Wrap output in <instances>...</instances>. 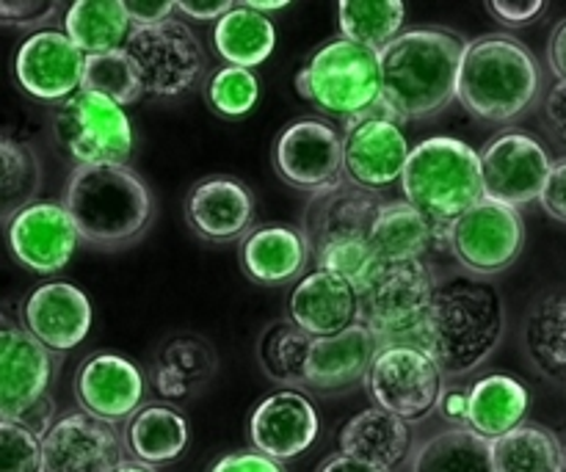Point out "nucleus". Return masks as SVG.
<instances>
[{"label":"nucleus","mask_w":566,"mask_h":472,"mask_svg":"<svg viewBox=\"0 0 566 472\" xmlns=\"http://www.w3.org/2000/svg\"><path fill=\"white\" fill-rule=\"evenodd\" d=\"M506 304L501 291L481 276H453L437 285L415 346L431 354L446 379L479 370L501 346Z\"/></svg>","instance_id":"f257e3e1"},{"label":"nucleus","mask_w":566,"mask_h":472,"mask_svg":"<svg viewBox=\"0 0 566 472\" xmlns=\"http://www.w3.org/2000/svg\"><path fill=\"white\" fill-rule=\"evenodd\" d=\"M468 42L446 28L401 31L379 53L381 103L398 122L429 119L457 99Z\"/></svg>","instance_id":"f03ea898"},{"label":"nucleus","mask_w":566,"mask_h":472,"mask_svg":"<svg viewBox=\"0 0 566 472\" xmlns=\"http://www.w3.org/2000/svg\"><path fill=\"white\" fill-rule=\"evenodd\" d=\"M61 204L70 213L81 243L99 252L133 247L155 219L153 191L127 164L75 166Z\"/></svg>","instance_id":"7ed1b4c3"},{"label":"nucleus","mask_w":566,"mask_h":472,"mask_svg":"<svg viewBox=\"0 0 566 472\" xmlns=\"http://www.w3.org/2000/svg\"><path fill=\"white\" fill-rule=\"evenodd\" d=\"M542 92L534 50L509 33L470 39L459 66L457 99L470 116L492 125L520 119Z\"/></svg>","instance_id":"20e7f679"},{"label":"nucleus","mask_w":566,"mask_h":472,"mask_svg":"<svg viewBox=\"0 0 566 472\" xmlns=\"http://www.w3.org/2000/svg\"><path fill=\"white\" fill-rule=\"evenodd\" d=\"M385 199L348 180L310 193L302 213V232L315 269L335 271L359 287L374 271L370 230Z\"/></svg>","instance_id":"39448f33"},{"label":"nucleus","mask_w":566,"mask_h":472,"mask_svg":"<svg viewBox=\"0 0 566 472\" xmlns=\"http://www.w3.org/2000/svg\"><path fill=\"white\" fill-rule=\"evenodd\" d=\"M401 191L415 210L446 230L484 199L481 153L462 138H423L409 153Z\"/></svg>","instance_id":"423d86ee"},{"label":"nucleus","mask_w":566,"mask_h":472,"mask_svg":"<svg viewBox=\"0 0 566 472\" xmlns=\"http://www.w3.org/2000/svg\"><path fill=\"white\" fill-rule=\"evenodd\" d=\"M296 88L321 114L354 119L381 103L379 53L343 36L332 39L304 61Z\"/></svg>","instance_id":"0eeeda50"},{"label":"nucleus","mask_w":566,"mask_h":472,"mask_svg":"<svg viewBox=\"0 0 566 472\" xmlns=\"http://www.w3.org/2000/svg\"><path fill=\"white\" fill-rule=\"evenodd\" d=\"M59 354L48 352L22 324L0 313V420L48 434L53 420V387Z\"/></svg>","instance_id":"6e6552de"},{"label":"nucleus","mask_w":566,"mask_h":472,"mask_svg":"<svg viewBox=\"0 0 566 472\" xmlns=\"http://www.w3.org/2000/svg\"><path fill=\"white\" fill-rule=\"evenodd\" d=\"M437 280L429 263L376 265L359 282V324L368 326L381 346L418 340Z\"/></svg>","instance_id":"1a4fd4ad"},{"label":"nucleus","mask_w":566,"mask_h":472,"mask_svg":"<svg viewBox=\"0 0 566 472\" xmlns=\"http://www.w3.org/2000/svg\"><path fill=\"white\" fill-rule=\"evenodd\" d=\"M144 94L149 97H182L202 81L208 70L205 44L191 25L182 20H166L153 28H133L125 44Z\"/></svg>","instance_id":"9d476101"},{"label":"nucleus","mask_w":566,"mask_h":472,"mask_svg":"<svg viewBox=\"0 0 566 472\" xmlns=\"http://www.w3.org/2000/svg\"><path fill=\"white\" fill-rule=\"evenodd\" d=\"M53 130L77 166L127 164L136 147L127 111L114 99L81 88L53 116Z\"/></svg>","instance_id":"9b49d317"},{"label":"nucleus","mask_w":566,"mask_h":472,"mask_svg":"<svg viewBox=\"0 0 566 472\" xmlns=\"http://www.w3.org/2000/svg\"><path fill=\"white\" fill-rule=\"evenodd\" d=\"M368 396L385 412L403 423L426 420L446 396V374L420 346L390 343L381 346L368 370Z\"/></svg>","instance_id":"f8f14e48"},{"label":"nucleus","mask_w":566,"mask_h":472,"mask_svg":"<svg viewBox=\"0 0 566 472\" xmlns=\"http://www.w3.org/2000/svg\"><path fill=\"white\" fill-rule=\"evenodd\" d=\"M525 247V221L509 204L481 199L446 227V249L470 276H495L512 269Z\"/></svg>","instance_id":"ddd939ff"},{"label":"nucleus","mask_w":566,"mask_h":472,"mask_svg":"<svg viewBox=\"0 0 566 472\" xmlns=\"http://www.w3.org/2000/svg\"><path fill=\"white\" fill-rule=\"evenodd\" d=\"M412 147L401 130V122L385 103L346 122L343 130V180L365 191L401 182Z\"/></svg>","instance_id":"4468645a"},{"label":"nucleus","mask_w":566,"mask_h":472,"mask_svg":"<svg viewBox=\"0 0 566 472\" xmlns=\"http://www.w3.org/2000/svg\"><path fill=\"white\" fill-rule=\"evenodd\" d=\"M553 160L534 136L506 130L481 149L484 199L520 210L542 197Z\"/></svg>","instance_id":"2eb2a0df"},{"label":"nucleus","mask_w":566,"mask_h":472,"mask_svg":"<svg viewBox=\"0 0 566 472\" xmlns=\"http://www.w3.org/2000/svg\"><path fill=\"white\" fill-rule=\"evenodd\" d=\"M271 164L287 186L315 193L343 180V136L329 122L304 116L280 130Z\"/></svg>","instance_id":"dca6fc26"},{"label":"nucleus","mask_w":566,"mask_h":472,"mask_svg":"<svg viewBox=\"0 0 566 472\" xmlns=\"http://www.w3.org/2000/svg\"><path fill=\"white\" fill-rule=\"evenodd\" d=\"M83 70L86 55L53 28L33 31L14 55L17 83L39 103H66L83 88Z\"/></svg>","instance_id":"f3484780"},{"label":"nucleus","mask_w":566,"mask_h":472,"mask_svg":"<svg viewBox=\"0 0 566 472\" xmlns=\"http://www.w3.org/2000/svg\"><path fill=\"white\" fill-rule=\"evenodd\" d=\"M125 462L116 426L86 412L55 420L42 437V472H114Z\"/></svg>","instance_id":"a211bd4d"},{"label":"nucleus","mask_w":566,"mask_h":472,"mask_svg":"<svg viewBox=\"0 0 566 472\" xmlns=\"http://www.w3.org/2000/svg\"><path fill=\"white\" fill-rule=\"evenodd\" d=\"M11 254L33 274H59L75 254L81 235L59 202H33L6 230Z\"/></svg>","instance_id":"6ab92c4d"},{"label":"nucleus","mask_w":566,"mask_h":472,"mask_svg":"<svg viewBox=\"0 0 566 472\" xmlns=\"http://www.w3.org/2000/svg\"><path fill=\"white\" fill-rule=\"evenodd\" d=\"M144 387L147 381L142 368L122 354H94L83 359L75 374V398L81 412L111 426L130 420L142 409Z\"/></svg>","instance_id":"aec40b11"},{"label":"nucleus","mask_w":566,"mask_h":472,"mask_svg":"<svg viewBox=\"0 0 566 472\" xmlns=\"http://www.w3.org/2000/svg\"><path fill=\"white\" fill-rule=\"evenodd\" d=\"M258 204L238 177H205L186 197V224L208 243L241 241L252 232Z\"/></svg>","instance_id":"412c9836"},{"label":"nucleus","mask_w":566,"mask_h":472,"mask_svg":"<svg viewBox=\"0 0 566 472\" xmlns=\"http://www.w3.org/2000/svg\"><path fill=\"white\" fill-rule=\"evenodd\" d=\"M92 321V302L72 282H44L22 304V326L59 357L86 340Z\"/></svg>","instance_id":"4be33fe9"},{"label":"nucleus","mask_w":566,"mask_h":472,"mask_svg":"<svg viewBox=\"0 0 566 472\" xmlns=\"http://www.w3.org/2000/svg\"><path fill=\"white\" fill-rule=\"evenodd\" d=\"M318 437V412L298 390H280L263 398L249 418V440L254 451L274 462L302 457Z\"/></svg>","instance_id":"5701e85b"},{"label":"nucleus","mask_w":566,"mask_h":472,"mask_svg":"<svg viewBox=\"0 0 566 472\" xmlns=\"http://www.w3.org/2000/svg\"><path fill=\"white\" fill-rule=\"evenodd\" d=\"M287 318L310 337H332L359 324V293L354 282L335 271L315 269L296 282L287 302Z\"/></svg>","instance_id":"b1692460"},{"label":"nucleus","mask_w":566,"mask_h":472,"mask_svg":"<svg viewBox=\"0 0 566 472\" xmlns=\"http://www.w3.org/2000/svg\"><path fill=\"white\" fill-rule=\"evenodd\" d=\"M313 263L302 227L265 224L241 241V269L254 285L282 287L302 280Z\"/></svg>","instance_id":"393cba45"},{"label":"nucleus","mask_w":566,"mask_h":472,"mask_svg":"<svg viewBox=\"0 0 566 472\" xmlns=\"http://www.w3.org/2000/svg\"><path fill=\"white\" fill-rule=\"evenodd\" d=\"M381 343L368 326L354 324L332 337H315L307 359V387L318 392H337L368 379V370Z\"/></svg>","instance_id":"a878e982"},{"label":"nucleus","mask_w":566,"mask_h":472,"mask_svg":"<svg viewBox=\"0 0 566 472\" xmlns=\"http://www.w3.org/2000/svg\"><path fill=\"white\" fill-rule=\"evenodd\" d=\"M446 247V230L415 210L407 199L381 202L370 230V254L376 265L426 263L431 249Z\"/></svg>","instance_id":"bb28decb"},{"label":"nucleus","mask_w":566,"mask_h":472,"mask_svg":"<svg viewBox=\"0 0 566 472\" xmlns=\"http://www.w3.org/2000/svg\"><path fill=\"white\" fill-rule=\"evenodd\" d=\"M412 451V431L396 415L379 407L354 415L340 431V453L379 470H396Z\"/></svg>","instance_id":"cd10ccee"},{"label":"nucleus","mask_w":566,"mask_h":472,"mask_svg":"<svg viewBox=\"0 0 566 472\" xmlns=\"http://www.w3.org/2000/svg\"><path fill=\"white\" fill-rule=\"evenodd\" d=\"M468 429L481 440L495 442L525 423L531 396L523 381L506 374H490L468 390Z\"/></svg>","instance_id":"c85d7f7f"},{"label":"nucleus","mask_w":566,"mask_h":472,"mask_svg":"<svg viewBox=\"0 0 566 472\" xmlns=\"http://www.w3.org/2000/svg\"><path fill=\"white\" fill-rule=\"evenodd\" d=\"M125 451L133 462L158 468L182 457L188 445V420L166 403H147L125 426Z\"/></svg>","instance_id":"c756f323"},{"label":"nucleus","mask_w":566,"mask_h":472,"mask_svg":"<svg viewBox=\"0 0 566 472\" xmlns=\"http://www.w3.org/2000/svg\"><path fill=\"white\" fill-rule=\"evenodd\" d=\"M523 348L536 374L566 385V293H547L523 321Z\"/></svg>","instance_id":"7c9ffc66"},{"label":"nucleus","mask_w":566,"mask_h":472,"mask_svg":"<svg viewBox=\"0 0 566 472\" xmlns=\"http://www.w3.org/2000/svg\"><path fill=\"white\" fill-rule=\"evenodd\" d=\"M130 31L125 0H75L64 14V33L86 59L125 50Z\"/></svg>","instance_id":"2f4dec72"},{"label":"nucleus","mask_w":566,"mask_h":472,"mask_svg":"<svg viewBox=\"0 0 566 472\" xmlns=\"http://www.w3.org/2000/svg\"><path fill=\"white\" fill-rule=\"evenodd\" d=\"M213 48L230 66L254 70L271 59L276 48V28L265 14L235 3L213 28Z\"/></svg>","instance_id":"473e14b6"},{"label":"nucleus","mask_w":566,"mask_h":472,"mask_svg":"<svg viewBox=\"0 0 566 472\" xmlns=\"http://www.w3.org/2000/svg\"><path fill=\"white\" fill-rule=\"evenodd\" d=\"M216 370V354L208 340L177 335L160 346L155 359V387L164 398H188L199 392Z\"/></svg>","instance_id":"72a5a7b5"},{"label":"nucleus","mask_w":566,"mask_h":472,"mask_svg":"<svg viewBox=\"0 0 566 472\" xmlns=\"http://www.w3.org/2000/svg\"><path fill=\"white\" fill-rule=\"evenodd\" d=\"M313 337L298 329L291 318L271 321L258 340V363L271 381L285 390L307 387V359Z\"/></svg>","instance_id":"f704fd0d"},{"label":"nucleus","mask_w":566,"mask_h":472,"mask_svg":"<svg viewBox=\"0 0 566 472\" xmlns=\"http://www.w3.org/2000/svg\"><path fill=\"white\" fill-rule=\"evenodd\" d=\"M495 472H566L564 442L539 423H523L490 442Z\"/></svg>","instance_id":"c9c22d12"},{"label":"nucleus","mask_w":566,"mask_h":472,"mask_svg":"<svg viewBox=\"0 0 566 472\" xmlns=\"http://www.w3.org/2000/svg\"><path fill=\"white\" fill-rule=\"evenodd\" d=\"M42 191V160L36 149L0 136V224H11Z\"/></svg>","instance_id":"e433bc0d"},{"label":"nucleus","mask_w":566,"mask_h":472,"mask_svg":"<svg viewBox=\"0 0 566 472\" xmlns=\"http://www.w3.org/2000/svg\"><path fill=\"white\" fill-rule=\"evenodd\" d=\"M409 472H495V468L490 442L468 426H453L418 448Z\"/></svg>","instance_id":"4c0bfd02"},{"label":"nucleus","mask_w":566,"mask_h":472,"mask_svg":"<svg viewBox=\"0 0 566 472\" xmlns=\"http://www.w3.org/2000/svg\"><path fill=\"white\" fill-rule=\"evenodd\" d=\"M403 20H407V6L401 0H340L337 3L340 36L376 53L401 36Z\"/></svg>","instance_id":"58836bf2"},{"label":"nucleus","mask_w":566,"mask_h":472,"mask_svg":"<svg viewBox=\"0 0 566 472\" xmlns=\"http://www.w3.org/2000/svg\"><path fill=\"white\" fill-rule=\"evenodd\" d=\"M83 88L114 99L122 108H127V105L138 103L144 97L142 77H138L136 66H133L130 55L125 50L88 55L86 70H83Z\"/></svg>","instance_id":"ea45409f"},{"label":"nucleus","mask_w":566,"mask_h":472,"mask_svg":"<svg viewBox=\"0 0 566 472\" xmlns=\"http://www.w3.org/2000/svg\"><path fill=\"white\" fill-rule=\"evenodd\" d=\"M205 99L219 116L238 119L258 105L260 81L252 70L224 64L205 81Z\"/></svg>","instance_id":"a19ab883"},{"label":"nucleus","mask_w":566,"mask_h":472,"mask_svg":"<svg viewBox=\"0 0 566 472\" xmlns=\"http://www.w3.org/2000/svg\"><path fill=\"white\" fill-rule=\"evenodd\" d=\"M0 472H42V437L14 420H0Z\"/></svg>","instance_id":"79ce46f5"},{"label":"nucleus","mask_w":566,"mask_h":472,"mask_svg":"<svg viewBox=\"0 0 566 472\" xmlns=\"http://www.w3.org/2000/svg\"><path fill=\"white\" fill-rule=\"evenodd\" d=\"M61 3L55 0H0V25L42 31V25L55 20Z\"/></svg>","instance_id":"37998d69"},{"label":"nucleus","mask_w":566,"mask_h":472,"mask_svg":"<svg viewBox=\"0 0 566 472\" xmlns=\"http://www.w3.org/2000/svg\"><path fill=\"white\" fill-rule=\"evenodd\" d=\"M490 14L506 28H523L539 20L545 14V0H490L486 3Z\"/></svg>","instance_id":"c03bdc74"},{"label":"nucleus","mask_w":566,"mask_h":472,"mask_svg":"<svg viewBox=\"0 0 566 472\" xmlns=\"http://www.w3.org/2000/svg\"><path fill=\"white\" fill-rule=\"evenodd\" d=\"M539 204L551 219L564 221L566 224V158L553 164L545 188H542Z\"/></svg>","instance_id":"a18cd8bd"},{"label":"nucleus","mask_w":566,"mask_h":472,"mask_svg":"<svg viewBox=\"0 0 566 472\" xmlns=\"http://www.w3.org/2000/svg\"><path fill=\"white\" fill-rule=\"evenodd\" d=\"M125 11L133 28H153L175 17L177 0H125Z\"/></svg>","instance_id":"49530a36"},{"label":"nucleus","mask_w":566,"mask_h":472,"mask_svg":"<svg viewBox=\"0 0 566 472\" xmlns=\"http://www.w3.org/2000/svg\"><path fill=\"white\" fill-rule=\"evenodd\" d=\"M210 472H285L280 468V462L274 459L263 457L258 451H238V453H227L221 457L219 462L210 468Z\"/></svg>","instance_id":"de8ad7c7"},{"label":"nucleus","mask_w":566,"mask_h":472,"mask_svg":"<svg viewBox=\"0 0 566 472\" xmlns=\"http://www.w3.org/2000/svg\"><path fill=\"white\" fill-rule=\"evenodd\" d=\"M542 116H545V127L556 141L566 144V83L558 81L551 92L545 94L542 103Z\"/></svg>","instance_id":"09e8293b"},{"label":"nucleus","mask_w":566,"mask_h":472,"mask_svg":"<svg viewBox=\"0 0 566 472\" xmlns=\"http://www.w3.org/2000/svg\"><path fill=\"white\" fill-rule=\"evenodd\" d=\"M232 6V0H177V11L199 22H219Z\"/></svg>","instance_id":"8fccbe9b"},{"label":"nucleus","mask_w":566,"mask_h":472,"mask_svg":"<svg viewBox=\"0 0 566 472\" xmlns=\"http://www.w3.org/2000/svg\"><path fill=\"white\" fill-rule=\"evenodd\" d=\"M547 64H551L553 75L566 83V17L551 33V42H547Z\"/></svg>","instance_id":"3c124183"},{"label":"nucleus","mask_w":566,"mask_h":472,"mask_svg":"<svg viewBox=\"0 0 566 472\" xmlns=\"http://www.w3.org/2000/svg\"><path fill=\"white\" fill-rule=\"evenodd\" d=\"M468 392L462 390H446V396H442L440 401V412L442 418L451 420V423L457 426H468Z\"/></svg>","instance_id":"603ef678"},{"label":"nucleus","mask_w":566,"mask_h":472,"mask_svg":"<svg viewBox=\"0 0 566 472\" xmlns=\"http://www.w3.org/2000/svg\"><path fill=\"white\" fill-rule=\"evenodd\" d=\"M318 472H387V470H379L374 468V464L357 462V459L337 453V457L326 459V462L318 468Z\"/></svg>","instance_id":"864d4df0"},{"label":"nucleus","mask_w":566,"mask_h":472,"mask_svg":"<svg viewBox=\"0 0 566 472\" xmlns=\"http://www.w3.org/2000/svg\"><path fill=\"white\" fill-rule=\"evenodd\" d=\"M241 3H247L258 14H271V11L287 9V0H241Z\"/></svg>","instance_id":"5fc2aeb1"},{"label":"nucleus","mask_w":566,"mask_h":472,"mask_svg":"<svg viewBox=\"0 0 566 472\" xmlns=\"http://www.w3.org/2000/svg\"><path fill=\"white\" fill-rule=\"evenodd\" d=\"M114 472H155L153 468H147V464H138V462H127V459H125V462H122L119 464V468H116Z\"/></svg>","instance_id":"6e6d98bb"},{"label":"nucleus","mask_w":566,"mask_h":472,"mask_svg":"<svg viewBox=\"0 0 566 472\" xmlns=\"http://www.w3.org/2000/svg\"><path fill=\"white\" fill-rule=\"evenodd\" d=\"M564 462H566V440H564Z\"/></svg>","instance_id":"4d7b16f0"}]
</instances>
